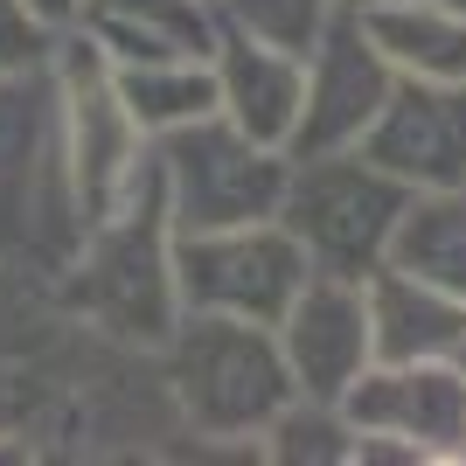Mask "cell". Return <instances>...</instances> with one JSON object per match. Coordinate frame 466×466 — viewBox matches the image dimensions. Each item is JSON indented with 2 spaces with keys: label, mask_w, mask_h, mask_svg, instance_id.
<instances>
[{
  "label": "cell",
  "mask_w": 466,
  "mask_h": 466,
  "mask_svg": "<svg viewBox=\"0 0 466 466\" xmlns=\"http://www.w3.org/2000/svg\"><path fill=\"white\" fill-rule=\"evenodd\" d=\"M56 299L97 341H112L126 355H160V341L181 320V292H175V223H167V202H160L154 160L126 188V202L112 216H97L63 251Z\"/></svg>",
  "instance_id": "cell-1"
},
{
  "label": "cell",
  "mask_w": 466,
  "mask_h": 466,
  "mask_svg": "<svg viewBox=\"0 0 466 466\" xmlns=\"http://www.w3.org/2000/svg\"><path fill=\"white\" fill-rule=\"evenodd\" d=\"M154 362L181 431L216 439V446H251L272 425V410L292 397L272 328L230 320V313H181Z\"/></svg>",
  "instance_id": "cell-2"
},
{
  "label": "cell",
  "mask_w": 466,
  "mask_h": 466,
  "mask_svg": "<svg viewBox=\"0 0 466 466\" xmlns=\"http://www.w3.org/2000/svg\"><path fill=\"white\" fill-rule=\"evenodd\" d=\"M49 91H56V160H63V195H70V223L77 237L91 230L97 216H112L126 202L147 160H154V139L133 126V112L118 105L112 63L97 56L77 28L56 35V56H49Z\"/></svg>",
  "instance_id": "cell-3"
},
{
  "label": "cell",
  "mask_w": 466,
  "mask_h": 466,
  "mask_svg": "<svg viewBox=\"0 0 466 466\" xmlns=\"http://www.w3.org/2000/svg\"><path fill=\"white\" fill-rule=\"evenodd\" d=\"M404 202H410V188L390 167H376L362 147L292 154L286 195H279V223L292 230V244L307 251L313 272L370 279L390 251V230H397Z\"/></svg>",
  "instance_id": "cell-4"
},
{
  "label": "cell",
  "mask_w": 466,
  "mask_h": 466,
  "mask_svg": "<svg viewBox=\"0 0 466 466\" xmlns=\"http://www.w3.org/2000/svg\"><path fill=\"white\" fill-rule=\"evenodd\" d=\"M355 446L349 466H466V370L460 362H370L341 390Z\"/></svg>",
  "instance_id": "cell-5"
},
{
  "label": "cell",
  "mask_w": 466,
  "mask_h": 466,
  "mask_svg": "<svg viewBox=\"0 0 466 466\" xmlns=\"http://www.w3.org/2000/svg\"><path fill=\"white\" fill-rule=\"evenodd\" d=\"M286 167H292L286 147L237 133L223 112L154 139V175H160V202H167L175 230H237V223L279 216Z\"/></svg>",
  "instance_id": "cell-6"
},
{
  "label": "cell",
  "mask_w": 466,
  "mask_h": 466,
  "mask_svg": "<svg viewBox=\"0 0 466 466\" xmlns=\"http://www.w3.org/2000/svg\"><path fill=\"white\" fill-rule=\"evenodd\" d=\"M70 244H77V223H70V195H63L49 70L0 77V258L56 251L63 265Z\"/></svg>",
  "instance_id": "cell-7"
},
{
  "label": "cell",
  "mask_w": 466,
  "mask_h": 466,
  "mask_svg": "<svg viewBox=\"0 0 466 466\" xmlns=\"http://www.w3.org/2000/svg\"><path fill=\"white\" fill-rule=\"evenodd\" d=\"M307 251L292 244L279 216L237 230H175V292L181 313H230L272 328L286 299L307 286Z\"/></svg>",
  "instance_id": "cell-8"
},
{
  "label": "cell",
  "mask_w": 466,
  "mask_h": 466,
  "mask_svg": "<svg viewBox=\"0 0 466 466\" xmlns=\"http://www.w3.org/2000/svg\"><path fill=\"white\" fill-rule=\"evenodd\" d=\"M299 56H307V91H299V126H292L286 154H341V147H362L370 118L383 112L390 84H397V70L370 42L362 15L334 7Z\"/></svg>",
  "instance_id": "cell-9"
},
{
  "label": "cell",
  "mask_w": 466,
  "mask_h": 466,
  "mask_svg": "<svg viewBox=\"0 0 466 466\" xmlns=\"http://www.w3.org/2000/svg\"><path fill=\"white\" fill-rule=\"evenodd\" d=\"M272 341H279V355H286V376H292L299 397H328V404H341V390L376 362L362 279L307 272V286L292 292L286 313L272 320Z\"/></svg>",
  "instance_id": "cell-10"
},
{
  "label": "cell",
  "mask_w": 466,
  "mask_h": 466,
  "mask_svg": "<svg viewBox=\"0 0 466 466\" xmlns=\"http://www.w3.org/2000/svg\"><path fill=\"white\" fill-rule=\"evenodd\" d=\"M362 154L404 181V188H466V77L418 84L397 77L383 112L362 133Z\"/></svg>",
  "instance_id": "cell-11"
},
{
  "label": "cell",
  "mask_w": 466,
  "mask_h": 466,
  "mask_svg": "<svg viewBox=\"0 0 466 466\" xmlns=\"http://www.w3.org/2000/svg\"><path fill=\"white\" fill-rule=\"evenodd\" d=\"M209 77H216V112L230 118L237 133L265 139V147H292L299 91H307V56L299 49L223 15L216 42H209Z\"/></svg>",
  "instance_id": "cell-12"
},
{
  "label": "cell",
  "mask_w": 466,
  "mask_h": 466,
  "mask_svg": "<svg viewBox=\"0 0 466 466\" xmlns=\"http://www.w3.org/2000/svg\"><path fill=\"white\" fill-rule=\"evenodd\" d=\"M362 307H370V349L376 362H439V355H460L466 334V299L425 286V279L397 272V265H376L362 279Z\"/></svg>",
  "instance_id": "cell-13"
},
{
  "label": "cell",
  "mask_w": 466,
  "mask_h": 466,
  "mask_svg": "<svg viewBox=\"0 0 466 466\" xmlns=\"http://www.w3.org/2000/svg\"><path fill=\"white\" fill-rule=\"evenodd\" d=\"M223 7L209 0H84L77 35L105 63H154V56H209Z\"/></svg>",
  "instance_id": "cell-14"
},
{
  "label": "cell",
  "mask_w": 466,
  "mask_h": 466,
  "mask_svg": "<svg viewBox=\"0 0 466 466\" xmlns=\"http://www.w3.org/2000/svg\"><path fill=\"white\" fill-rule=\"evenodd\" d=\"M370 42L397 77L418 84H460L466 77V15H452L446 0H376L355 7Z\"/></svg>",
  "instance_id": "cell-15"
},
{
  "label": "cell",
  "mask_w": 466,
  "mask_h": 466,
  "mask_svg": "<svg viewBox=\"0 0 466 466\" xmlns=\"http://www.w3.org/2000/svg\"><path fill=\"white\" fill-rule=\"evenodd\" d=\"M383 265L466 299V188H410Z\"/></svg>",
  "instance_id": "cell-16"
},
{
  "label": "cell",
  "mask_w": 466,
  "mask_h": 466,
  "mask_svg": "<svg viewBox=\"0 0 466 466\" xmlns=\"http://www.w3.org/2000/svg\"><path fill=\"white\" fill-rule=\"evenodd\" d=\"M118 105L133 112V126L147 139H167L181 126L216 112V77L209 56H154V63H112Z\"/></svg>",
  "instance_id": "cell-17"
},
{
  "label": "cell",
  "mask_w": 466,
  "mask_h": 466,
  "mask_svg": "<svg viewBox=\"0 0 466 466\" xmlns=\"http://www.w3.org/2000/svg\"><path fill=\"white\" fill-rule=\"evenodd\" d=\"M349 446H355V431L341 418V404L299 397V390L272 410V425L251 439L258 460H279V466H349Z\"/></svg>",
  "instance_id": "cell-18"
},
{
  "label": "cell",
  "mask_w": 466,
  "mask_h": 466,
  "mask_svg": "<svg viewBox=\"0 0 466 466\" xmlns=\"http://www.w3.org/2000/svg\"><path fill=\"white\" fill-rule=\"evenodd\" d=\"M334 7H341V0H223V15H230V21H244V28H258V35L286 42V49H307Z\"/></svg>",
  "instance_id": "cell-19"
},
{
  "label": "cell",
  "mask_w": 466,
  "mask_h": 466,
  "mask_svg": "<svg viewBox=\"0 0 466 466\" xmlns=\"http://www.w3.org/2000/svg\"><path fill=\"white\" fill-rule=\"evenodd\" d=\"M49 56H56V28L28 0H0V77L49 70Z\"/></svg>",
  "instance_id": "cell-20"
},
{
  "label": "cell",
  "mask_w": 466,
  "mask_h": 466,
  "mask_svg": "<svg viewBox=\"0 0 466 466\" xmlns=\"http://www.w3.org/2000/svg\"><path fill=\"white\" fill-rule=\"evenodd\" d=\"M28 7H35L56 35H63V28H77V15H84V0H28Z\"/></svg>",
  "instance_id": "cell-21"
},
{
  "label": "cell",
  "mask_w": 466,
  "mask_h": 466,
  "mask_svg": "<svg viewBox=\"0 0 466 466\" xmlns=\"http://www.w3.org/2000/svg\"><path fill=\"white\" fill-rule=\"evenodd\" d=\"M452 362H460V370H466V334H460V355H452Z\"/></svg>",
  "instance_id": "cell-22"
},
{
  "label": "cell",
  "mask_w": 466,
  "mask_h": 466,
  "mask_svg": "<svg viewBox=\"0 0 466 466\" xmlns=\"http://www.w3.org/2000/svg\"><path fill=\"white\" fill-rule=\"evenodd\" d=\"M341 7H376V0H341Z\"/></svg>",
  "instance_id": "cell-23"
},
{
  "label": "cell",
  "mask_w": 466,
  "mask_h": 466,
  "mask_svg": "<svg viewBox=\"0 0 466 466\" xmlns=\"http://www.w3.org/2000/svg\"><path fill=\"white\" fill-rule=\"evenodd\" d=\"M446 7H452V15H466V0H446Z\"/></svg>",
  "instance_id": "cell-24"
},
{
  "label": "cell",
  "mask_w": 466,
  "mask_h": 466,
  "mask_svg": "<svg viewBox=\"0 0 466 466\" xmlns=\"http://www.w3.org/2000/svg\"><path fill=\"white\" fill-rule=\"evenodd\" d=\"M209 7H223V0H209Z\"/></svg>",
  "instance_id": "cell-25"
}]
</instances>
